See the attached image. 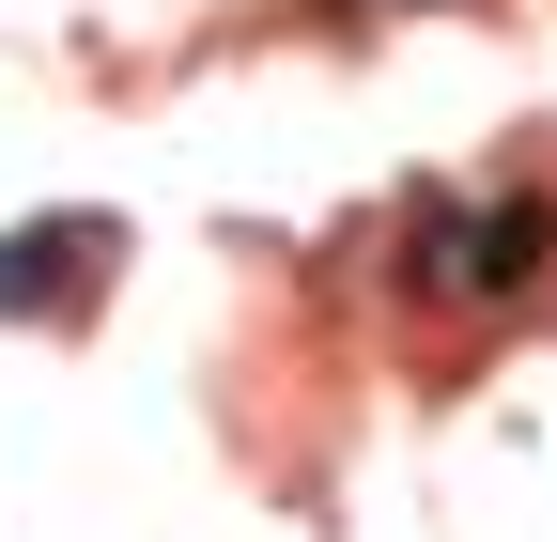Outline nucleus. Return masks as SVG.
I'll return each mask as SVG.
<instances>
[{
  "label": "nucleus",
  "mask_w": 557,
  "mask_h": 542,
  "mask_svg": "<svg viewBox=\"0 0 557 542\" xmlns=\"http://www.w3.org/2000/svg\"><path fill=\"white\" fill-rule=\"evenodd\" d=\"M109 218H32V233H0V310H47V325H78L109 295Z\"/></svg>",
  "instance_id": "f03ea898"
},
{
  "label": "nucleus",
  "mask_w": 557,
  "mask_h": 542,
  "mask_svg": "<svg viewBox=\"0 0 557 542\" xmlns=\"http://www.w3.org/2000/svg\"><path fill=\"white\" fill-rule=\"evenodd\" d=\"M542 263H557V201H480V218H434L418 201V233H403V280L465 295V310H527Z\"/></svg>",
  "instance_id": "f257e3e1"
}]
</instances>
